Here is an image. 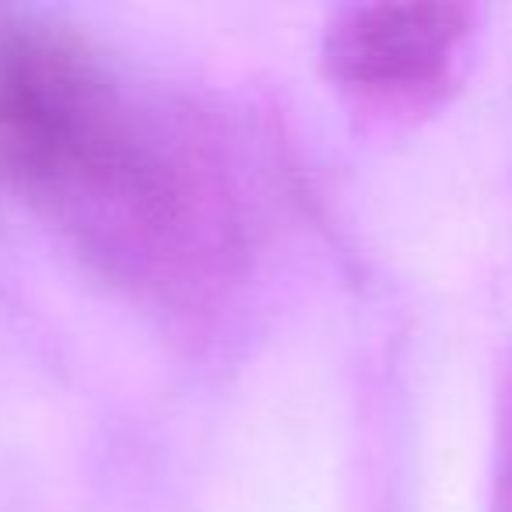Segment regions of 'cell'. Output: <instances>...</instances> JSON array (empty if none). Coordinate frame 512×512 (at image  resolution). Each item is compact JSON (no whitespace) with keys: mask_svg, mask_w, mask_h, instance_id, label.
Listing matches in <instances>:
<instances>
[{"mask_svg":"<svg viewBox=\"0 0 512 512\" xmlns=\"http://www.w3.org/2000/svg\"><path fill=\"white\" fill-rule=\"evenodd\" d=\"M463 36V11L449 4L355 8L330 29L327 64L344 88L376 99H407L446 74Z\"/></svg>","mask_w":512,"mask_h":512,"instance_id":"2","label":"cell"},{"mask_svg":"<svg viewBox=\"0 0 512 512\" xmlns=\"http://www.w3.org/2000/svg\"><path fill=\"white\" fill-rule=\"evenodd\" d=\"M0 176L148 295L207 292L246 249L225 134L50 18L0 15Z\"/></svg>","mask_w":512,"mask_h":512,"instance_id":"1","label":"cell"}]
</instances>
